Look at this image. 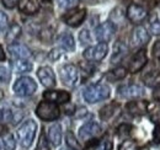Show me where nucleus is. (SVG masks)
I'll list each match as a JSON object with an SVG mask.
<instances>
[{
    "label": "nucleus",
    "instance_id": "nucleus-35",
    "mask_svg": "<svg viewBox=\"0 0 160 150\" xmlns=\"http://www.w3.org/2000/svg\"><path fill=\"white\" fill-rule=\"evenodd\" d=\"M10 78H11L10 70L6 67L0 65V81L1 82H8V81H10Z\"/></svg>",
    "mask_w": 160,
    "mask_h": 150
},
{
    "label": "nucleus",
    "instance_id": "nucleus-28",
    "mask_svg": "<svg viewBox=\"0 0 160 150\" xmlns=\"http://www.w3.org/2000/svg\"><path fill=\"white\" fill-rule=\"evenodd\" d=\"M149 31L155 36H160V21L155 14L149 18Z\"/></svg>",
    "mask_w": 160,
    "mask_h": 150
},
{
    "label": "nucleus",
    "instance_id": "nucleus-41",
    "mask_svg": "<svg viewBox=\"0 0 160 150\" xmlns=\"http://www.w3.org/2000/svg\"><path fill=\"white\" fill-rule=\"evenodd\" d=\"M153 142L155 144H160V123H157L153 131Z\"/></svg>",
    "mask_w": 160,
    "mask_h": 150
},
{
    "label": "nucleus",
    "instance_id": "nucleus-43",
    "mask_svg": "<svg viewBox=\"0 0 160 150\" xmlns=\"http://www.w3.org/2000/svg\"><path fill=\"white\" fill-rule=\"evenodd\" d=\"M153 97H154V98H155L158 102H160V86H158V88H155V89H154Z\"/></svg>",
    "mask_w": 160,
    "mask_h": 150
},
{
    "label": "nucleus",
    "instance_id": "nucleus-44",
    "mask_svg": "<svg viewBox=\"0 0 160 150\" xmlns=\"http://www.w3.org/2000/svg\"><path fill=\"white\" fill-rule=\"evenodd\" d=\"M5 60V52H4V48L0 46V62Z\"/></svg>",
    "mask_w": 160,
    "mask_h": 150
},
{
    "label": "nucleus",
    "instance_id": "nucleus-5",
    "mask_svg": "<svg viewBox=\"0 0 160 150\" xmlns=\"http://www.w3.org/2000/svg\"><path fill=\"white\" fill-rule=\"evenodd\" d=\"M60 80L65 86L74 88L79 84V69L74 64H65L60 68Z\"/></svg>",
    "mask_w": 160,
    "mask_h": 150
},
{
    "label": "nucleus",
    "instance_id": "nucleus-13",
    "mask_svg": "<svg viewBox=\"0 0 160 150\" xmlns=\"http://www.w3.org/2000/svg\"><path fill=\"white\" fill-rule=\"evenodd\" d=\"M101 133V127L99 123L91 121V122H88L85 124H82L79 129V138L81 140H85V142H89L90 139L95 138L96 135H99Z\"/></svg>",
    "mask_w": 160,
    "mask_h": 150
},
{
    "label": "nucleus",
    "instance_id": "nucleus-12",
    "mask_svg": "<svg viewBox=\"0 0 160 150\" xmlns=\"http://www.w3.org/2000/svg\"><path fill=\"white\" fill-rule=\"evenodd\" d=\"M150 39V35L148 32V30L142 26L138 25L133 28L132 31V35H131V42H132V46L133 47H142V46H145Z\"/></svg>",
    "mask_w": 160,
    "mask_h": 150
},
{
    "label": "nucleus",
    "instance_id": "nucleus-18",
    "mask_svg": "<svg viewBox=\"0 0 160 150\" xmlns=\"http://www.w3.org/2000/svg\"><path fill=\"white\" fill-rule=\"evenodd\" d=\"M18 6L25 15H35L40 10V2L37 0H19Z\"/></svg>",
    "mask_w": 160,
    "mask_h": 150
},
{
    "label": "nucleus",
    "instance_id": "nucleus-38",
    "mask_svg": "<svg viewBox=\"0 0 160 150\" xmlns=\"http://www.w3.org/2000/svg\"><path fill=\"white\" fill-rule=\"evenodd\" d=\"M12 119V113L9 110L0 108V122H9Z\"/></svg>",
    "mask_w": 160,
    "mask_h": 150
},
{
    "label": "nucleus",
    "instance_id": "nucleus-25",
    "mask_svg": "<svg viewBox=\"0 0 160 150\" xmlns=\"http://www.w3.org/2000/svg\"><path fill=\"white\" fill-rule=\"evenodd\" d=\"M126 75H127V69L123 68V67H117V68L107 72L105 74V78H106L107 81H112L113 82V81H118V80L124 79Z\"/></svg>",
    "mask_w": 160,
    "mask_h": 150
},
{
    "label": "nucleus",
    "instance_id": "nucleus-4",
    "mask_svg": "<svg viewBox=\"0 0 160 150\" xmlns=\"http://www.w3.org/2000/svg\"><path fill=\"white\" fill-rule=\"evenodd\" d=\"M14 92L19 96H31L36 92L37 90V84L35 82V80L30 76H21L19 78L14 86H12Z\"/></svg>",
    "mask_w": 160,
    "mask_h": 150
},
{
    "label": "nucleus",
    "instance_id": "nucleus-37",
    "mask_svg": "<svg viewBox=\"0 0 160 150\" xmlns=\"http://www.w3.org/2000/svg\"><path fill=\"white\" fill-rule=\"evenodd\" d=\"M8 25H9L8 15H6L4 11H1V10H0V33H1V32H4V31L6 30Z\"/></svg>",
    "mask_w": 160,
    "mask_h": 150
},
{
    "label": "nucleus",
    "instance_id": "nucleus-22",
    "mask_svg": "<svg viewBox=\"0 0 160 150\" xmlns=\"http://www.w3.org/2000/svg\"><path fill=\"white\" fill-rule=\"evenodd\" d=\"M127 54V46L123 42H116L113 46V53L111 58V63H120L121 60Z\"/></svg>",
    "mask_w": 160,
    "mask_h": 150
},
{
    "label": "nucleus",
    "instance_id": "nucleus-15",
    "mask_svg": "<svg viewBox=\"0 0 160 150\" xmlns=\"http://www.w3.org/2000/svg\"><path fill=\"white\" fill-rule=\"evenodd\" d=\"M37 76L40 79L41 84L44 86V88H53L56 86V75H54V72L52 70V68L49 67H41L37 70Z\"/></svg>",
    "mask_w": 160,
    "mask_h": 150
},
{
    "label": "nucleus",
    "instance_id": "nucleus-14",
    "mask_svg": "<svg viewBox=\"0 0 160 150\" xmlns=\"http://www.w3.org/2000/svg\"><path fill=\"white\" fill-rule=\"evenodd\" d=\"M43 98L56 105H63L70 101V94L63 90H47L43 92Z\"/></svg>",
    "mask_w": 160,
    "mask_h": 150
},
{
    "label": "nucleus",
    "instance_id": "nucleus-9",
    "mask_svg": "<svg viewBox=\"0 0 160 150\" xmlns=\"http://www.w3.org/2000/svg\"><path fill=\"white\" fill-rule=\"evenodd\" d=\"M117 95L122 98L136 100V98H139L142 96H144V89L137 84H124V85L118 86Z\"/></svg>",
    "mask_w": 160,
    "mask_h": 150
},
{
    "label": "nucleus",
    "instance_id": "nucleus-8",
    "mask_svg": "<svg viewBox=\"0 0 160 150\" xmlns=\"http://www.w3.org/2000/svg\"><path fill=\"white\" fill-rule=\"evenodd\" d=\"M115 32H116V25L110 20L100 23L95 28V37L98 41H100V43H107L112 39Z\"/></svg>",
    "mask_w": 160,
    "mask_h": 150
},
{
    "label": "nucleus",
    "instance_id": "nucleus-34",
    "mask_svg": "<svg viewBox=\"0 0 160 150\" xmlns=\"http://www.w3.org/2000/svg\"><path fill=\"white\" fill-rule=\"evenodd\" d=\"M152 56L153 59L155 60V63L160 64V39L157 41L154 44H153V48H152Z\"/></svg>",
    "mask_w": 160,
    "mask_h": 150
},
{
    "label": "nucleus",
    "instance_id": "nucleus-1",
    "mask_svg": "<svg viewBox=\"0 0 160 150\" xmlns=\"http://www.w3.org/2000/svg\"><path fill=\"white\" fill-rule=\"evenodd\" d=\"M111 95V90L106 84H92L89 85L84 91H82V97L88 103H98L100 101H103L108 98Z\"/></svg>",
    "mask_w": 160,
    "mask_h": 150
},
{
    "label": "nucleus",
    "instance_id": "nucleus-17",
    "mask_svg": "<svg viewBox=\"0 0 160 150\" xmlns=\"http://www.w3.org/2000/svg\"><path fill=\"white\" fill-rule=\"evenodd\" d=\"M126 110L128 113L133 114V116H142L148 111V102L144 100H132L129 102H127L126 105Z\"/></svg>",
    "mask_w": 160,
    "mask_h": 150
},
{
    "label": "nucleus",
    "instance_id": "nucleus-39",
    "mask_svg": "<svg viewBox=\"0 0 160 150\" xmlns=\"http://www.w3.org/2000/svg\"><path fill=\"white\" fill-rule=\"evenodd\" d=\"M57 2L62 9H73L75 5V0H57Z\"/></svg>",
    "mask_w": 160,
    "mask_h": 150
},
{
    "label": "nucleus",
    "instance_id": "nucleus-19",
    "mask_svg": "<svg viewBox=\"0 0 160 150\" xmlns=\"http://www.w3.org/2000/svg\"><path fill=\"white\" fill-rule=\"evenodd\" d=\"M142 80L149 88H154V89L158 88L160 86V70L152 69V70L145 72L142 76Z\"/></svg>",
    "mask_w": 160,
    "mask_h": 150
},
{
    "label": "nucleus",
    "instance_id": "nucleus-32",
    "mask_svg": "<svg viewBox=\"0 0 160 150\" xmlns=\"http://www.w3.org/2000/svg\"><path fill=\"white\" fill-rule=\"evenodd\" d=\"M113 149V143L110 139H103L102 142L98 143L96 147L92 150H112Z\"/></svg>",
    "mask_w": 160,
    "mask_h": 150
},
{
    "label": "nucleus",
    "instance_id": "nucleus-26",
    "mask_svg": "<svg viewBox=\"0 0 160 150\" xmlns=\"http://www.w3.org/2000/svg\"><path fill=\"white\" fill-rule=\"evenodd\" d=\"M12 67H14L15 73H19V74L28 73L32 70V63L28 62L27 59H16L12 63Z\"/></svg>",
    "mask_w": 160,
    "mask_h": 150
},
{
    "label": "nucleus",
    "instance_id": "nucleus-2",
    "mask_svg": "<svg viewBox=\"0 0 160 150\" xmlns=\"http://www.w3.org/2000/svg\"><path fill=\"white\" fill-rule=\"evenodd\" d=\"M36 131H37V124L33 119H27L21 124L20 128L18 129V139L21 147L30 148L32 145Z\"/></svg>",
    "mask_w": 160,
    "mask_h": 150
},
{
    "label": "nucleus",
    "instance_id": "nucleus-7",
    "mask_svg": "<svg viewBox=\"0 0 160 150\" xmlns=\"http://www.w3.org/2000/svg\"><path fill=\"white\" fill-rule=\"evenodd\" d=\"M126 16L132 23L139 25L140 22H143L148 18V10L139 4L132 2V4L128 5V8L126 10Z\"/></svg>",
    "mask_w": 160,
    "mask_h": 150
},
{
    "label": "nucleus",
    "instance_id": "nucleus-24",
    "mask_svg": "<svg viewBox=\"0 0 160 150\" xmlns=\"http://www.w3.org/2000/svg\"><path fill=\"white\" fill-rule=\"evenodd\" d=\"M58 41H59L60 46H62L63 49H65L68 52H73L75 49V41H74V37H73L72 33L64 32L63 35L59 36Z\"/></svg>",
    "mask_w": 160,
    "mask_h": 150
},
{
    "label": "nucleus",
    "instance_id": "nucleus-16",
    "mask_svg": "<svg viewBox=\"0 0 160 150\" xmlns=\"http://www.w3.org/2000/svg\"><path fill=\"white\" fill-rule=\"evenodd\" d=\"M8 51L11 54V57L18 58V59H28L30 57L32 56V52L30 51V48L26 47L25 44H20V43L9 44Z\"/></svg>",
    "mask_w": 160,
    "mask_h": 150
},
{
    "label": "nucleus",
    "instance_id": "nucleus-21",
    "mask_svg": "<svg viewBox=\"0 0 160 150\" xmlns=\"http://www.w3.org/2000/svg\"><path fill=\"white\" fill-rule=\"evenodd\" d=\"M118 110H120V105L117 102H111L100 110V118L102 121H108L117 113Z\"/></svg>",
    "mask_w": 160,
    "mask_h": 150
},
{
    "label": "nucleus",
    "instance_id": "nucleus-6",
    "mask_svg": "<svg viewBox=\"0 0 160 150\" xmlns=\"http://www.w3.org/2000/svg\"><path fill=\"white\" fill-rule=\"evenodd\" d=\"M108 52V46L107 43H98L96 46H91L88 47L84 52H82V57L91 63H99L101 62L105 57L107 56Z\"/></svg>",
    "mask_w": 160,
    "mask_h": 150
},
{
    "label": "nucleus",
    "instance_id": "nucleus-11",
    "mask_svg": "<svg viewBox=\"0 0 160 150\" xmlns=\"http://www.w3.org/2000/svg\"><path fill=\"white\" fill-rule=\"evenodd\" d=\"M85 19H86V10L79 8H73L63 15V21L70 27L80 26Z\"/></svg>",
    "mask_w": 160,
    "mask_h": 150
},
{
    "label": "nucleus",
    "instance_id": "nucleus-42",
    "mask_svg": "<svg viewBox=\"0 0 160 150\" xmlns=\"http://www.w3.org/2000/svg\"><path fill=\"white\" fill-rule=\"evenodd\" d=\"M1 2L6 9H14L19 4V0H1Z\"/></svg>",
    "mask_w": 160,
    "mask_h": 150
},
{
    "label": "nucleus",
    "instance_id": "nucleus-30",
    "mask_svg": "<svg viewBox=\"0 0 160 150\" xmlns=\"http://www.w3.org/2000/svg\"><path fill=\"white\" fill-rule=\"evenodd\" d=\"M132 126L131 124H127V123H123V124H121L120 127L117 128V135L122 138V139H126L129 134H131V132H132Z\"/></svg>",
    "mask_w": 160,
    "mask_h": 150
},
{
    "label": "nucleus",
    "instance_id": "nucleus-10",
    "mask_svg": "<svg viewBox=\"0 0 160 150\" xmlns=\"http://www.w3.org/2000/svg\"><path fill=\"white\" fill-rule=\"evenodd\" d=\"M148 63V57H147V51L144 48H140L138 49L133 57L131 58L129 63H128V68H127V72L132 73V74H136L140 72Z\"/></svg>",
    "mask_w": 160,
    "mask_h": 150
},
{
    "label": "nucleus",
    "instance_id": "nucleus-36",
    "mask_svg": "<svg viewBox=\"0 0 160 150\" xmlns=\"http://www.w3.org/2000/svg\"><path fill=\"white\" fill-rule=\"evenodd\" d=\"M36 150H49V145H48V140L44 135V133H42L40 137V140H38V144H37V148Z\"/></svg>",
    "mask_w": 160,
    "mask_h": 150
},
{
    "label": "nucleus",
    "instance_id": "nucleus-46",
    "mask_svg": "<svg viewBox=\"0 0 160 150\" xmlns=\"http://www.w3.org/2000/svg\"><path fill=\"white\" fill-rule=\"evenodd\" d=\"M62 150H73V149H69V148H68V149H62Z\"/></svg>",
    "mask_w": 160,
    "mask_h": 150
},
{
    "label": "nucleus",
    "instance_id": "nucleus-40",
    "mask_svg": "<svg viewBox=\"0 0 160 150\" xmlns=\"http://www.w3.org/2000/svg\"><path fill=\"white\" fill-rule=\"evenodd\" d=\"M62 54H63V52H62V49H60V48H54V49H52V51L49 52L48 58H49L51 60L56 62V60H58L60 57H62Z\"/></svg>",
    "mask_w": 160,
    "mask_h": 150
},
{
    "label": "nucleus",
    "instance_id": "nucleus-31",
    "mask_svg": "<svg viewBox=\"0 0 160 150\" xmlns=\"http://www.w3.org/2000/svg\"><path fill=\"white\" fill-rule=\"evenodd\" d=\"M137 143L134 140H131V139H126L121 143L118 150H137Z\"/></svg>",
    "mask_w": 160,
    "mask_h": 150
},
{
    "label": "nucleus",
    "instance_id": "nucleus-23",
    "mask_svg": "<svg viewBox=\"0 0 160 150\" xmlns=\"http://www.w3.org/2000/svg\"><path fill=\"white\" fill-rule=\"evenodd\" d=\"M21 32H22V30H21L20 25H18V23H12V25L8 28V31H6L5 41H6L9 44L16 43L18 38L21 36Z\"/></svg>",
    "mask_w": 160,
    "mask_h": 150
},
{
    "label": "nucleus",
    "instance_id": "nucleus-29",
    "mask_svg": "<svg viewBox=\"0 0 160 150\" xmlns=\"http://www.w3.org/2000/svg\"><path fill=\"white\" fill-rule=\"evenodd\" d=\"M2 143H4V148H5V150H14L15 149V147H16L15 139H14L12 134H10V133H6V134L4 135V140H2Z\"/></svg>",
    "mask_w": 160,
    "mask_h": 150
},
{
    "label": "nucleus",
    "instance_id": "nucleus-20",
    "mask_svg": "<svg viewBox=\"0 0 160 150\" xmlns=\"http://www.w3.org/2000/svg\"><path fill=\"white\" fill-rule=\"evenodd\" d=\"M62 127L59 123H54L53 126L49 127L48 129V140L51 142V144L53 147H58L62 143Z\"/></svg>",
    "mask_w": 160,
    "mask_h": 150
},
{
    "label": "nucleus",
    "instance_id": "nucleus-27",
    "mask_svg": "<svg viewBox=\"0 0 160 150\" xmlns=\"http://www.w3.org/2000/svg\"><path fill=\"white\" fill-rule=\"evenodd\" d=\"M65 142H67V145L69 149L73 150H82L81 149V145L79 144V142L77 140V138L74 137V134L72 132H67L65 134Z\"/></svg>",
    "mask_w": 160,
    "mask_h": 150
},
{
    "label": "nucleus",
    "instance_id": "nucleus-33",
    "mask_svg": "<svg viewBox=\"0 0 160 150\" xmlns=\"http://www.w3.org/2000/svg\"><path fill=\"white\" fill-rule=\"evenodd\" d=\"M79 41L82 46H86V44H90L91 42V35L89 32V30H82L79 33Z\"/></svg>",
    "mask_w": 160,
    "mask_h": 150
},
{
    "label": "nucleus",
    "instance_id": "nucleus-3",
    "mask_svg": "<svg viewBox=\"0 0 160 150\" xmlns=\"http://www.w3.org/2000/svg\"><path fill=\"white\" fill-rule=\"evenodd\" d=\"M36 114L42 121L51 122V121H56L59 117L60 110L58 105L44 100V101H41L38 106L36 107Z\"/></svg>",
    "mask_w": 160,
    "mask_h": 150
},
{
    "label": "nucleus",
    "instance_id": "nucleus-45",
    "mask_svg": "<svg viewBox=\"0 0 160 150\" xmlns=\"http://www.w3.org/2000/svg\"><path fill=\"white\" fill-rule=\"evenodd\" d=\"M4 129H5V128H4V126H1V124H0V134H2Z\"/></svg>",
    "mask_w": 160,
    "mask_h": 150
}]
</instances>
